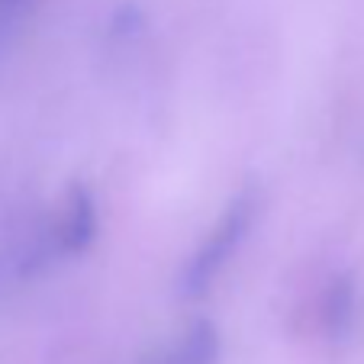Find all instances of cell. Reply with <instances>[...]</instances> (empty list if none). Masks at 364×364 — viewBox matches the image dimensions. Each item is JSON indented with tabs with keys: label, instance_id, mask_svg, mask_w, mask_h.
Returning a JSON list of instances; mask_svg holds the SVG:
<instances>
[{
	"label": "cell",
	"instance_id": "cell-1",
	"mask_svg": "<svg viewBox=\"0 0 364 364\" xmlns=\"http://www.w3.org/2000/svg\"><path fill=\"white\" fill-rule=\"evenodd\" d=\"M248 226H252V203H235L232 210H229V213L216 223V229L210 232L203 252H200L197 258H193V264H191L193 287L206 284L210 277L216 274V271L223 268V262H226L229 255L235 252V245L245 239V229Z\"/></svg>",
	"mask_w": 364,
	"mask_h": 364
},
{
	"label": "cell",
	"instance_id": "cell-2",
	"mask_svg": "<svg viewBox=\"0 0 364 364\" xmlns=\"http://www.w3.org/2000/svg\"><path fill=\"white\" fill-rule=\"evenodd\" d=\"M216 355H220L216 332L210 326H197L174 345V351H168L165 364H216Z\"/></svg>",
	"mask_w": 364,
	"mask_h": 364
}]
</instances>
